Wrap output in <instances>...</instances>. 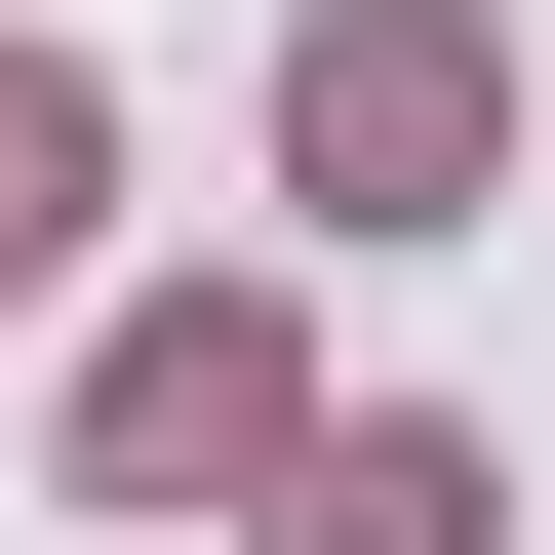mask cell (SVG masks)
<instances>
[{"instance_id": "7a4b0ae2", "label": "cell", "mask_w": 555, "mask_h": 555, "mask_svg": "<svg viewBox=\"0 0 555 555\" xmlns=\"http://www.w3.org/2000/svg\"><path fill=\"white\" fill-rule=\"evenodd\" d=\"M0 238H80V80H40V40H0Z\"/></svg>"}, {"instance_id": "6da1fadb", "label": "cell", "mask_w": 555, "mask_h": 555, "mask_svg": "<svg viewBox=\"0 0 555 555\" xmlns=\"http://www.w3.org/2000/svg\"><path fill=\"white\" fill-rule=\"evenodd\" d=\"M318 159H358V198H437V159H476V40H437V0H358V40H318Z\"/></svg>"}]
</instances>
